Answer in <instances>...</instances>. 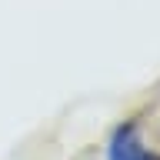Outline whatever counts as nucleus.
I'll return each mask as SVG.
<instances>
[{"mask_svg":"<svg viewBox=\"0 0 160 160\" xmlns=\"http://www.w3.org/2000/svg\"><path fill=\"white\" fill-rule=\"evenodd\" d=\"M107 160H160V157L150 153V150L140 143V133L130 127V123H123V127H117V133L110 137Z\"/></svg>","mask_w":160,"mask_h":160,"instance_id":"nucleus-1","label":"nucleus"}]
</instances>
